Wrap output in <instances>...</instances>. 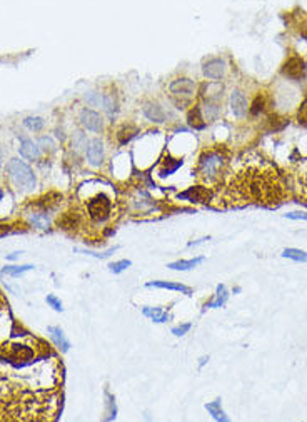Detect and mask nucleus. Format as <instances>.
<instances>
[{"mask_svg":"<svg viewBox=\"0 0 307 422\" xmlns=\"http://www.w3.org/2000/svg\"><path fill=\"white\" fill-rule=\"evenodd\" d=\"M229 189L244 202L272 206L282 199V184L275 171L266 165H249L232 179Z\"/></svg>","mask_w":307,"mask_h":422,"instance_id":"f257e3e1","label":"nucleus"},{"mask_svg":"<svg viewBox=\"0 0 307 422\" xmlns=\"http://www.w3.org/2000/svg\"><path fill=\"white\" fill-rule=\"evenodd\" d=\"M226 164V157L219 150H210V152H204L202 157L199 159L197 165V174L204 182H215L220 177L222 167Z\"/></svg>","mask_w":307,"mask_h":422,"instance_id":"f03ea898","label":"nucleus"},{"mask_svg":"<svg viewBox=\"0 0 307 422\" xmlns=\"http://www.w3.org/2000/svg\"><path fill=\"white\" fill-rule=\"evenodd\" d=\"M7 174L14 180V184L20 187V189L30 190L35 187V176L32 168L20 159H10V162L7 164Z\"/></svg>","mask_w":307,"mask_h":422,"instance_id":"7ed1b4c3","label":"nucleus"},{"mask_svg":"<svg viewBox=\"0 0 307 422\" xmlns=\"http://www.w3.org/2000/svg\"><path fill=\"white\" fill-rule=\"evenodd\" d=\"M89 217L94 222H105L112 212V202L105 194H97L94 199H90L87 204Z\"/></svg>","mask_w":307,"mask_h":422,"instance_id":"20e7f679","label":"nucleus"},{"mask_svg":"<svg viewBox=\"0 0 307 422\" xmlns=\"http://www.w3.org/2000/svg\"><path fill=\"white\" fill-rule=\"evenodd\" d=\"M282 74H284L286 77H289V79H294V80L304 79V77H305V64H304V60L300 59V57H297V55L291 57L284 64V67H282Z\"/></svg>","mask_w":307,"mask_h":422,"instance_id":"39448f33","label":"nucleus"},{"mask_svg":"<svg viewBox=\"0 0 307 422\" xmlns=\"http://www.w3.org/2000/svg\"><path fill=\"white\" fill-rule=\"evenodd\" d=\"M212 194L207 187H190L189 190L179 194V199H185V201L190 202H209Z\"/></svg>","mask_w":307,"mask_h":422,"instance_id":"423d86ee","label":"nucleus"},{"mask_svg":"<svg viewBox=\"0 0 307 422\" xmlns=\"http://www.w3.org/2000/svg\"><path fill=\"white\" fill-rule=\"evenodd\" d=\"M80 122L87 130L92 132H100L102 130V119L97 112L89 110V108H83L80 112Z\"/></svg>","mask_w":307,"mask_h":422,"instance_id":"0eeeda50","label":"nucleus"},{"mask_svg":"<svg viewBox=\"0 0 307 422\" xmlns=\"http://www.w3.org/2000/svg\"><path fill=\"white\" fill-rule=\"evenodd\" d=\"M87 160H89V164L94 167H99L102 164V160H104V146H102V142L99 138H94V140L89 144Z\"/></svg>","mask_w":307,"mask_h":422,"instance_id":"6e6552de","label":"nucleus"},{"mask_svg":"<svg viewBox=\"0 0 307 422\" xmlns=\"http://www.w3.org/2000/svg\"><path fill=\"white\" fill-rule=\"evenodd\" d=\"M194 89H196L194 82L189 79H179L171 83V92L174 95H177V97H184V99H189L194 94Z\"/></svg>","mask_w":307,"mask_h":422,"instance_id":"1a4fd4ad","label":"nucleus"},{"mask_svg":"<svg viewBox=\"0 0 307 422\" xmlns=\"http://www.w3.org/2000/svg\"><path fill=\"white\" fill-rule=\"evenodd\" d=\"M224 69H226V64L224 60L220 59H212L209 60V62L204 64V75L207 77V79H220L222 75H224Z\"/></svg>","mask_w":307,"mask_h":422,"instance_id":"9d476101","label":"nucleus"},{"mask_svg":"<svg viewBox=\"0 0 307 422\" xmlns=\"http://www.w3.org/2000/svg\"><path fill=\"white\" fill-rule=\"evenodd\" d=\"M20 155L22 157H25L29 160H37L40 157V149L39 146L35 144L34 140H30V138H22L20 142Z\"/></svg>","mask_w":307,"mask_h":422,"instance_id":"9b49d317","label":"nucleus"},{"mask_svg":"<svg viewBox=\"0 0 307 422\" xmlns=\"http://www.w3.org/2000/svg\"><path fill=\"white\" fill-rule=\"evenodd\" d=\"M231 107L232 112L236 114L237 117H242L245 112H247V102H245L244 94L240 90H234L231 95Z\"/></svg>","mask_w":307,"mask_h":422,"instance_id":"f8f14e48","label":"nucleus"},{"mask_svg":"<svg viewBox=\"0 0 307 422\" xmlns=\"http://www.w3.org/2000/svg\"><path fill=\"white\" fill-rule=\"evenodd\" d=\"M147 287H157V289H169V291H177L182 292L185 295H190L192 291L190 287L182 286V284H176V282H165V280H154V282H147Z\"/></svg>","mask_w":307,"mask_h":422,"instance_id":"ddd939ff","label":"nucleus"},{"mask_svg":"<svg viewBox=\"0 0 307 422\" xmlns=\"http://www.w3.org/2000/svg\"><path fill=\"white\" fill-rule=\"evenodd\" d=\"M47 330H49V334H50V337L53 339V342H55V346L59 349H62V352H67L69 349H70V342L65 339L64 330L60 329V327H49Z\"/></svg>","mask_w":307,"mask_h":422,"instance_id":"4468645a","label":"nucleus"},{"mask_svg":"<svg viewBox=\"0 0 307 422\" xmlns=\"http://www.w3.org/2000/svg\"><path fill=\"white\" fill-rule=\"evenodd\" d=\"M187 124L190 125L192 129H197V130H201V129L206 127V120L202 119L201 108H199V107L190 108L189 114H187Z\"/></svg>","mask_w":307,"mask_h":422,"instance_id":"2eb2a0df","label":"nucleus"},{"mask_svg":"<svg viewBox=\"0 0 307 422\" xmlns=\"http://www.w3.org/2000/svg\"><path fill=\"white\" fill-rule=\"evenodd\" d=\"M144 114H146V117L149 120H152V122H157V124L164 122V119H165L164 110H162V108L157 104H147L146 107H144Z\"/></svg>","mask_w":307,"mask_h":422,"instance_id":"dca6fc26","label":"nucleus"},{"mask_svg":"<svg viewBox=\"0 0 307 422\" xmlns=\"http://www.w3.org/2000/svg\"><path fill=\"white\" fill-rule=\"evenodd\" d=\"M142 312H144V316H147L150 321H154V322H167L169 319H171V316H169L167 312L157 309V307H144Z\"/></svg>","mask_w":307,"mask_h":422,"instance_id":"f3484780","label":"nucleus"},{"mask_svg":"<svg viewBox=\"0 0 307 422\" xmlns=\"http://www.w3.org/2000/svg\"><path fill=\"white\" fill-rule=\"evenodd\" d=\"M204 262V257H196V259H190V261H177V262H172L169 264L167 267L172 269V270H190L194 269L196 265L202 264Z\"/></svg>","mask_w":307,"mask_h":422,"instance_id":"a211bd4d","label":"nucleus"},{"mask_svg":"<svg viewBox=\"0 0 307 422\" xmlns=\"http://www.w3.org/2000/svg\"><path fill=\"white\" fill-rule=\"evenodd\" d=\"M206 409L210 412V415H212L215 420H229V417L224 414V411H222V407H220V399L206 404Z\"/></svg>","mask_w":307,"mask_h":422,"instance_id":"6ab92c4d","label":"nucleus"},{"mask_svg":"<svg viewBox=\"0 0 307 422\" xmlns=\"http://www.w3.org/2000/svg\"><path fill=\"white\" fill-rule=\"evenodd\" d=\"M282 257L292 259V261H296V262H307V252L299 250V249H292V247H289V249L282 252Z\"/></svg>","mask_w":307,"mask_h":422,"instance_id":"aec40b11","label":"nucleus"},{"mask_svg":"<svg viewBox=\"0 0 307 422\" xmlns=\"http://www.w3.org/2000/svg\"><path fill=\"white\" fill-rule=\"evenodd\" d=\"M135 134H137L135 127H132V125H125V127H122L119 130L117 138H119L120 144H127L129 140H132V138L135 137Z\"/></svg>","mask_w":307,"mask_h":422,"instance_id":"412c9836","label":"nucleus"},{"mask_svg":"<svg viewBox=\"0 0 307 422\" xmlns=\"http://www.w3.org/2000/svg\"><path fill=\"white\" fill-rule=\"evenodd\" d=\"M171 160H172L171 157H167L164 160V168L160 171V176H171V174H174L180 165H182V160H179V159H174V162H171Z\"/></svg>","mask_w":307,"mask_h":422,"instance_id":"4be33fe9","label":"nucleus"},{"mask_svg":"<svg viewBox=\"0 0 307 422\" xmlns=\"http://www.w3.org/2000/svg\"><path fill=\"white\" fill-rule=\"evenodd\" d=\"M12 355H14L15 359H20V360H27L34 355V351L27 346H14V351H12Z\"/></svg>","mask_w":307,"mask_h":422,"instance_id":"5701e85b","label":"nucleus"},{"mask_svg":"<svg viewBox=\"0 0 307 422\" xmlns=\"http://www.w3.org/2000/svg\"><path fill=\"white\" fill-rule=\"evenodd\" d=\"M34 269V265H7V267L2 269V274H9V275H20L23 272H27V270Z\"/></svg>","mask_w":307,"mask_h":422,"instance_id":"b1692460","label":"nucleus"},{"mask_svg":"<svg viewBox=\"0 0 307 422\" xmlns=\"http://www.w3.org/2000/svg\"><path fill=\"white\" fill-rule=\"evenodd\" d=\"M226 300H227V291H226V287H224V286H219V287H217V295H215V299L209 304V307H222V305L226 304Z\"/></svg>","mask_w":307,"mask_h":422,"instance_id":"393cba45","label":"nucleus"},{"mask_svg":"<svg viewBox=\"0 0 307 422\" xmlns=\"http://www.w3.org/2000/svg\"><path fill=\"white\" fill-rule=\"evenodd\" d=\"M23 125H25V127H29L30 130L39 132V130H42V127H44V119H40V117H29V119L23 120Z\"/></svg>","mask_w":307,"mask_h":422,"instance_id":"a878e982","label":"nucleus"},{"mask_svg":"<svg viewBox=\"0 0 307 422\" xmlns=\"http://www.w3.org/2000/svg\"><path fill=\"white\" fill-rule=\"evenodd\" d=\"M130 261H127V259H122V261H119V262H112L109 265V269H110V272L114 274H120V272H124L125 269H129L130 267Z\"/></svg>","mask_w":307,"mask_h":422,"instance_id":"bb28decb","label":"nucleus"},{"mask_svg":"<svg viewBox=\"0 0 307 422\" xmlns=\"http://www.w3.org/2000/svg\"><path fill=\"white\" fill-rule=\"evenodd\" d=\"M217 114H219L217 105H215L214 102H207L206 104V119L209 120V122H214V120L217 119Z\"/></svg>","mask_w":307,"mask_h":422,"instance_id":"cd10ccee","label":"nucleus"},{"mask_svg":"<svg viewBox=\"0 0 307 422\" xmlns=\"http://www.w3.org/2000/svg\"><path fill=\"white\" fill-rule=\"evenodd\" d=\"M264 104H266V102H264V97L257 95L256 100L252 102V107H250V114H252V116H257V114H261L264 110Z\"/></svg>","mask_w":307,"mask_h":422,"instance_id":"c85d7f7f","label":"nucleus"},{"mask_svg":"<svg viewBox=\"0 0 307 422\" xmlns=\"http://www.w3.org/2000/svg\"><path fill=\"white\" fill-rule=\"evenodd\" d=\"M104 107H105V110L109 112V116H112V114L117 110V104H116L114 95H105L104 97Z\"/></svg>","mask_w":307,"mask_h":422,"instance_id":"c756f323","label":"nucleus"},{"mask_svg":"<svg viewBox=\"0 0 307 422\" xmlns=\"http://www.w3.org/2000/svg\"><path fill=\"white\" fill-rule=\"evenodd\" d=\"M47 304H49L53 311H57V312H62L64 311V307H62V302L55 297V295H47Z\"/></svg>","mask_w":307,"mask_h":422,"instance_id":"7c9ffc66","label":"nucleus"},{"mask_svg":"<svg viewBox=\"0 0 307 422\" xmlns=\"http://www.w3.org/2000/svg\"><path fill=\"white\" fill-rule=\"evenodd\" d=\"M190 327H192L190 324H182V325H179V327H174V329H172V334L177 335V337H179V335H184L185 332H189Z\"/></svg>","mask_w":307,"mask_h":422,"instance_id":"2f4dec72","label":"nucleus"},{"mask_svg":"<svg viewBox=\"0 0 307 422\" xmlns=\"http://www.w3.org/2000/svg\"><path fill=\"white\" fill-rule=\"evenodd\" d=\"M86 99L90 102V104H94V105H99L100 102H102V104H104V99L100 97V94H95V92H90Z\"/></svg>","mask_w":307,"mask_h":422,"instance_id":"473e14b6","label":"nucleus"},{"mask_svg":"<svg viewBox=\"0 0 307 422\" xmlns=\"http://www.w3.org/2000/svg\"><path fill=\"white\" fill-rule=\"evenodd\" d=\"M286 217L292 220H307V212H291V214H286Z\"/></svg>","mask_w":307,"mask_h":422,"instance_id":"72a5a7b5","label":"nucleus"},{"mask_svg":"<svg viewBox=\"0 0 307 422\" xmlns=\"http://www.w3.org/2000/svg\"><path fill=\"white\" fill-rule=\"evenodd\" d=\"M299 120L307 125V99H305V102L302 104V107H300V110H299Z\"/></svg>","mask_w":307,"mask_h":422,"instance_id":"f704fd0d","label":"nucleus"},{"mask_svg":"<svg viewBox=\"0 0 307 422\" xmlns=\"http://www.w3.org/2000/svg\"><path fill=\"white\" fill-rule=\"evenodd\" d=\"M10 232H12V226L10 224H0V237H5Z\"/></svg>","mask_w":307,"mask_h":422,"instance_id":"c9c22d12","label":"nucleus"},{"mask_svg":"<svg viewBox=\"0 0 307 422\" xmlns=\"http://www.w3.org/2000/svg\"><path fill=\"white\" fill-rule=\"evenodd\" d=\"M299 34L302 35L304 39H307V19H304L302 22H300V25H299Z\"/></svg>","mask_w":307,"mask_h":422,"instance_id":"e433bc0d","label":"nucleus"},{"mask_svg":"<svg viewBox=\"0 0 307 422\" xmlns=\"http://www.w3.org/2000/svg\"><path fill=\"white\" fill-rule=\"evenodd\" d=\"M2 199H4V192L0 190V201H2Z\"/></svg>","mask_w":307,"mask_h":422,"instance_id":"4c0bfd02","label":"nucleus"},{"mask_svg":"<svg viewBox=\"0 0 307 422\" xmlns=\"http://www.w3.org/2000/svg\"><path fill=\"white\" fill-rule=\"evenodd\" d=\"M0 165H2V152H0Z\"/></svg>","mask_w":307,"mask_h":422,"instance_id":"58836bf2","label":"nucleus"}]
</instances>
